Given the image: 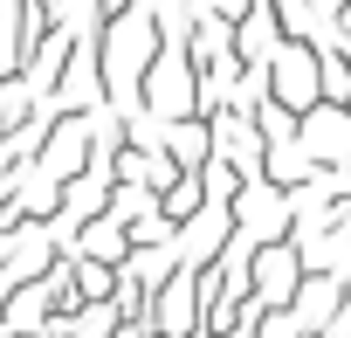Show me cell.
Masks as SVG:
<instances>
[{
    "label": "cell",
    "instance_id": "cell-10",
    "mask_svg": "<svg viewBox=\"0 0 351 338\" xmlns=\"http://www.w3.org/2000/svg\"><path fill=\"white\" fill-rule=\"evenodd\" d=\"M262 338H310V331H303L296 311H269V317H262Z\"/></svg>",
    "mask_w": 351,
    "mask_h": 338
},
{
    "label": "cell",
    "instance_id": "cell-12",
    "mask_svg": "<svg viewBox=\"0 0 351 338\" xmlns=\"http://www.w3.org/2000/svg\"><path fill=\"white\" fill-rule=\"evenodd\" d=\"M344 111H351V104H344Z\"/></svg>",
    "mask_w": 351,
    "mask_h": 338
},
{
    "label": "cell",
    "instance_id": "cell-7",
    "mask_svg": "<svg viewBox=\"0 0 351 338\" xmlns=\"http://www.w3.org/2000/svg\"><path fill=\"white\" fill-rule=\"evenodd\" d=\"M42 104H49V97H42V90H35L21 69H14V76H0V138L28 131V124L42 117Z\"/></svg>",
    "mask_w": 351,
    "mask_h": 338
},
{
    "label": "cell",
    "instance_id": "cell-2",
    "mask_svg": "<svg viewBox=\"0 0 351 338\" xmlns=\"http://www.w3.org/2000/svg\"><path fill=\"white\" fill-rule=\"evenodd\" d=\"M262 76H269V97H276L289 117H310V111L324 104V49H317V42H282Z\"/></svg>",
    "mask_w": 351,
    "mask_h": 338
},
{
    "label": "cell",
    "instance_id": "cell-3",
    "mask_svg": "<svg viewBox=\"0 0 351 338\" xmlns=\"http://www.w3.org/2000/svg\"><path fill=\"white\" fill-rule=\"evenodd\" d=\"M303 276H310V262H303L296 235L262 242V249L248 256V297H262L269 311H289V304H296V290H303Z\"/></svg>",
    "mask_w": 351,
    "mask_h": 338
},
{
    "label": "cell",
    "instance_id": "cell-5",
    "mask_svg": "<svg viewBox=\"0 0 351 338\" xmlns=\"http://www.w3.org/2000/svg\"><path fill=\"white\" fill-rule=\"evenodd\" d=\"M158 145H165V159L180 166V173H207V166H214V124H207V117H172V124H158Z\"/></svg>",
    "mask_w": 351,
    "mask_h": 338
},
{
    "label": "cell",
    "instance_id": "cell-6",
    "mask_svg": "<svg viewBox=\"0 0 351 338\" xmlns=\"http://www.w3.org/2000/svg\"><path fill=\"white\" fill-rule=\"evenodd\" d=\"M62 256H90V262H110V269H117V262L131 256V228H124L117 214H97V221H83V228L62 242Z\"/></svg>",
    "mask_w": 351,
    "mask_h": 338
},
{
    "label": "cell",
    "instance_id": "cell-8",
    "mask_svg": "<svg viewBox=\"0 0 351 338\" xmlns=\"http://www.w3.org/2000/svg\"><path fill=\"white\" fill-rule=\"evenodd\" d=\"M200 207H207V180H200V173H180V180H172V187L158 194V214H165L172 228H186Z\"/></svg>",
    "mask_w": 351,
    "mask_h": 338
},
{
    "label": "cell",
    "instance_id": "cell-9",
    "mask_svg": "<svg viewBox=\"0 0 351 338\" xmlns=\"http://www.w3.org/2000/svg\"><path fill=\"white\" fill-rule=\"evenodd\" d=\"M110 214H117L124 228H138V221L158 214V194H152V187H117V194H110Z\"/></svg>",
    "mask_w": 351,
    "mask_h": 338
},
{
    "label": "cell",
    "instance_id": "cell-11",
    "mask_svg": "<svg viewBox=\"0 0 351 338\" xmlns=\"http://www.w3.org/2000/svg\"><path fill=\"white\" fill-rule=\"evenodd\" d=\"M28 338H42V331H28Z\"/></svg>",
    "mask_w": 351,
    "mask_h": 338
},
{
    "label": "cell",
    "instance_id": "cell-1",
    "mask_svg": "<svg viewBox=\"0 0 351 338\" xmlns=\"http://www.w3.org/2000/svg\"><path fill=\"white\" fill-rule=\"evenodd\" d=\"M165 56V28L152 8H131V14H110L97 28V69H104V111L117 117H138L145 111V76L152 63Z\"/></svg>",
    "mask_w": 351,
    "mask_h": 338
},
{
    "label": "cell",
    "instance_id": "cell-4",
    "mask_svg": "<svg viewBox=\"0 0 351 338\" xmlns=\"http://www.w3.org/2000/svg\"><path fill=\"white\" fill-rule=\"evenodd\" d=\"M296 145H303V159L317 166V173L351 166V111H344V104H317V111L296 124Z\"/></svg>",
    "mask_w": 351,
    "mask_h": 338
}]
</instances>
